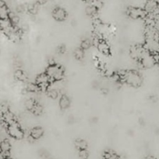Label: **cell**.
<instances>
[{"mask_svg": "<svg viewBox=\"0 0 159 159\" xmlns=\"http://www.w3.org/2000/svg\"><path fill=\"white\" fill-rule=\"evenodd\" d=\"M14 77L19 82H24L28 79V76L26 73L20 69H17L14 73Z\"/></svg>", "mask_w": 159, "mask_h": 159, "instance_id": "cell-12", "label": "cell"}, {"mask_svg": "<svg viewBox=\"0 0 159 159\" xmlns=\"http://www.w3.org/2000/svg\"><path fill=\"white\" fill-rule=\"evenodd\" d=\"M154 2H156V3H157V5H159V0H154Z\"/></svg>", "mask_w": 159, "mask_h": 159, "instance_id": "cell-29", "label": "cell"}, {"mask_svg": "<svg viewBox=\"0 0 159 159\" xmlns=\"http://www.w3.org/2000/svg\"><path fill=\"white\" fill-rule=\"evenodd\" d=\"M43 83H51L49 78L47 75L46 73L39 74L37 76V78H36V84H37V85H40V84Z\"/></svg>", "mask_w": 159, "mask_h": 159, "instance_id": "cell-13", "label": "cell"}, {"mask_svg": "<svg viewBox=\"0 0 159 159\" xmlns=\"http://www.w3.org/2000/svg\"><path fill=\"white\" fill-rule=\"evenodd\" d=\"M120 80L132 87H140L143 83V78L136 71H122L118 73Z\"/></svg>", "mask_w": 159, "mask_h": 159, "instance_id": "cell-1", "label": "cell"}, {"mask_svg": "<svg viewBox=\"0 0 159 159\" xmlns=\"http://www.w3.org/2000/svg\"><path fill=\"white\" fill-rule=\"evenodd\" d=\"M2 120L3 123L6 124V126L9 125V124H12L14 122H17V119H16V116L11 111L7 112V113H4L2 115Z\"/></svg>", "mask_w": 159, "mask_h": 159, "instance_id": "cell-8", "label": "cell"}, {"mask_svg": "<svg viewBox=\"0 0 159 159\" xmlns=\"http://www.w3.org/2000/svg\"><path fill=\"white\" fill-rule=\"evenodd\" d=\"M52 16L57 21H63V20H65L66 19L67 13L64 9L60 7H57L53 9Z\"/></svg>", "mask_w": 159, "mask_h": 159, "instance_id": "cell-5", "label": "cell"}, {"mask_svg": "<svg viewBox=\"0 0 159 159\" xmlns=\"http://www.w3.org/2000/svg\"><path fill=\"white\" fill-rule=\"evenodd\" d=\"M44 134V130L41 127H34L33 129H31V132H30V135H31L32 138H34L35 140H38L39 138H41Z\"/></svg>", "mask_w": 159, "mask_h": 159, "instance_id": "cell-11", "label": "cell"}, {"mask_svg": "<svg viewBox=\"0 0 159 159\" xmlns=\"http://www.w3.org/2000/svg\"><path fill=\"white\" fill-rule=\"evenodd\" d=\"M92 43L90 40L88 39H85V40H83L80 43V48H82L83 50H87L91 47Z\"/></svg>", "mask_w": 159, "mask_h": 159, "instance_id": "cell-23", "label": "cell"}, {"mask_svg": "<svg viewBox=\"0 0 159 159\" xmlns=\"http://www.w3.org/2000/svg\"><path fill=\"white\" fill-rule=\"evenodd\" d=\"M128 15L130 18L136 20L140 18H146L148 14L144 10V9L139 7H130L128 9Z\"/></svg>", "mask_w": 159, "mask_h": 159, "instance_id": "cell-4", "label": "cell"}, {"mask_svg": "<svg viewBox=\"0 0 159 159\" xmlns=\"http://www.w3.org/2000/svg\"><path fill=\"white\" fill-rule=\"evenodd\" d=\"M157 43H158V45H159V37H158V39H157Z\"/></svg>", "mask_w": 159, "mask_h": 159, "instance_id": "cell-30", "label": "cell"}, {"mask_svg": "<svg viewBox=\"0 0 159 159\" xmlns=\"http://www.w3.org/2000/svg\"><path fill=\"white\" fill-rule=\"evenodd\" d=\"M97 48H98V51H100V53H101L103 55H105V56L110 55V53H111L110 47H109L108 43L104 40L101 39L99 43H98V44L97 45Z\"/></svg>", "mask_w": 159, "mask_h": 159, "instance_id": "cell-6", "label": "cell"}, {"mask_svg": "<svg viewBox=\"0 0 159 159\" xmlns=\"http://www.w3.org/2000/svg\"><path fill=\"white\" fill-rule=\"evenodd\" d=\"M11 150V144L8 140L5 139L0 141V152H9Z\"/></svg>", "mask_w": 159, "mask_h": 159, "instance_id": "cell-14", "label": "cell"}, {"mask_svg": "<svg viewBox=\"0 0 159 159\" xmlns=\"http://www.w3.org/2000/svg\"><path fill=\"white\" fill-rule=\"evenodd\" d=\"M31 112H32L35 116H40L42 113V112H43V107H42V106L41 105V104L37 103H37L35 104V106L34 107V108L32 109Z\"/></svg>", "mask_w": 159, "mask_h": 159, "instance_id": "cell-20", "label": "cell"}, {"mask_svg": "<svg viewBox=\"0 0 159 159\" xmlns=\"http://www.w3.org/2000/svg\"><path fill=\"white\" fill-rule=\"evenodd\" d=\"M158 5L154 0H147L144 5V10L148 13H152L157 9Z\"/></svg>", "mask_w": 159, "mask_h": 159, "instance_id": "cell-9", "label": "cell"}, {"mask_svg": "<svg viewBox=\"0 0 159 159\" xmlns=\"http://www.w3.org/2000/svg\"><path fill=\"white\" fill-rule=\"evenodd\" d=\"M10 12L9 8L3 0H0V20L9 19V14Z\"/></svg>", "mask_w": 159, "mask_h": 159, "instance_id": "cell-7", "label": "cell"}, {"mask_svg": "<svg viewBox=\"0 0 159 159\" xmlns=\"http://www.w3.org/2000/svg\"><path fill=\"white\" fill-rule=\"evenodd\" d=\"M47 1H48V0H35L36 3H37V5H44L45 3L47 2Z\"/></svg>", "mask_w": 159, "mask_h": 159, "instance_id": "cell-27", "label": "cell"}, {"mask_svg": "<svg viewBox=\"0 0 159 159\" xmlns=\"http://www.w3.org/2000/svg\"><path fill=\"white\" fill-rule=\"evenodd\" d=\"M73 54H74L75 58L77 59V60H81V59L84 58V51L82 48H76V49H75Z\"/></svg>", "mask_w": 159, "mask_h": 159, "instance_id": "cell-19", "label": "cell"}, {"mask_svg": "<svg viewBox=\"0 0 159 159\" xmlns=\"http://www.w3.org/2000/svg\"><path fill=\"white\" fill-rule=\"evenodd\" d=\"M75 147L78 149L79 151L80 150H85L87 148V144L85 141L81 139L76 140L75 142Z\"/></svg>", "mask_w": 159, "mask_h": 159, "instance_id": "cell-16", "label": "cell"}, {"mask_svg": "<svg viewBox=\"0 0 159 159\" xmlns=\"http://www.w3.org/2000/svg\"><path fill=\"white\" fill-rule=\"evenodd\" d=\"M7 159H12V158H8Z\"/></svg>", "mask_w": 159, "mask_h": 159, "instance_id": "cell-31", "label": "cell"}, {"mask_svg": "<svg viewBox=\"0 0 159 159\" xmlns=\"http://www.w3.org/2000/svg\"><path fill=\"white\" fill-rule=\"evenodd\" d=\"M85 11L86 13L88 16H94L97 14V12H98V9L95 7H94L93 6H91V5H88V6L86 7Z\"/></svg>", "mask_w": 159, "mask_h": 159, "instance_id": "cell-17", "label": "cell"}, {"mask_svg": "<svg viewBox=\"0 0 159 159\" xmlns=\"http://www.w3.org/2000/svg\"><path fill=\"white\" fill-rule=\"evenodd\" d=\"M84 1H87V0H84Z\"/></svg>", "mask_w": 159, "mask_h": 159, "instance_id": "cell-33", "label": "cell"}, {"mask_svg": "<svg viewBox=\"0 0 159 159\" xmlns=\"http://www.w3.org/2000/svg\"><path fill=\"white\" fill-rule=\"evenodd\" d=\"M36 103H37V102H36L35 99H32V98H30V99H26V102H25V107H26V109L27 110L31 111Z\"/></svg>", "mask_w": 159, "mask_h": 159, "instance_id": "cell-18", "label": "cell"}, {"mask_svg": "<svg viewBox=\"0 0 159 159\" xmlns=\"http://www.w3.org/2000/svg\"><path fill=\"white\" fill-rule=\"evenodd\" d=\"M9 111V105L6 102H3L0 105V113H2V115H3L4 113H7V112Z\"/></svg>", "mask_w": 159, "mask_h": 159, "instance_id": "cell-24", "label": "cell"}, {"mask_svg": "<svg viewBox=\"0 0 159 159\" xmlns=\"http://www.w3.org/2000/svg\"><path fill=\"white\" fill-rule=\"evenodd\" d=\"M104 159H119V157L114 152H111V151H108L105 152L104 154Z\"/></svg>", "mask_w": 159, "mask_h": 159, "instance_id": "cell-22", "label": "cell"}, {"mask_svg": "<svg viewBox=\"0 0 159 159\" xmlns=\"http://www.w3.org/2000/svg\"><path fill=\"white\" fill-rule=\"evenodd\" d=\"M145 159H156V158H154V157H152V156H147Z\"/></svg>", "mask_w": 159, "mask_h": 159, "instance_id": "cell-28", "label": "cell"}, {"mask_svg": "<svg viewBox=\"0 0 159 159\" xmlns=\"http://www.w3.org/2000/svg\"><path fill=\"white\" fill-rule=\"evenodd\" d=\"M59 104L61 110H66L70 106V99H69V97L67 96L62 95L60 97V99H59Z\"/></svg>", "mask_w": 159, "mask_h": 159, "instance_id": "cell-10", "label": "cell"}, {"mask_svg": "<svg viewBox=\"0 0 159 159\" xmlns=\"http://www.w3.org/2000/svg\"><path fill=\"white\" fill-rule=\"evenodd\" d=\"M8 134L16 140H21L24 137V132L18 122H14L7 126Z\"/></svg>", "mask_w": 159, "mask_h": 159, "instance_id": "cell-3", "label": "cell"}, {"mask_svg": "<svg viewBox=\"0 0 159 159\" xmlns=\"http://www.w3.org/2000/svg\"><path fill=\"white\" fill-rule=\"evenodd\" d=\"M9 158V152H0V159H7Z\"/></svg>", "mask_w": 159, "mask_h": 159, "instance_id": "cell-26", "label": "cell"}, {"mask_svg": "<svg viewBox=\"0 0 159 159\" xmlns=\"http://www.w3.org/2000/svg\"><path fill=\"white\" fill-rule=\"evenodd\" d=\"M46 93H48V96L50 98H51V99H57L58 96H59V92H58V90L55 89L51 88V87H49V89H48Z\"/></svg>", "mask_w": 159, "mask_h": 159, "instance_id": "cell-21", "label": "cell"}, {"mask_svg": "<svg viewBox=\"0 0 159 159\" xmlns=\"http://www.w3.org/2000/svg\"><path fill=\"white\" fill-rule=\"evenodd\" d=\"M25 89L27 93H37V92L39 91L38 86H37V84L32 83V82H30V83H27L25 86Z\"/></svg>", "mask_w": 159, "mask_h": 159, "instance_id": "cell-15", "label": "cell"}, {"mask_svg": "<svg viewBox=\"0 0 159 159\" xmlns=\"http://www.w3.org/2000/svg\"><path fill=\"white\" fill-rule=\"evenodd\" d=\"M47 75L50 79V82H59L63 79L64 76V69L61 66L58 65H49L46 69Z\"/></svg>", "mask_w": 159, "mask_h": 159, "instance_id": "cell-2", "label": "cell"}, {"mask_svg": "<svg viewBox=\"0 0 159 159\" xmlns=\"http://www.w3.org/2000/svg\"><path fill=\"white\" fill-rule=\"evenodd\" d=\"M0 23H1V20H0Z\"/></svg>", "mask_w": 159, "mask_h": 159, "instance_id": "cell-32", "label": "cell"}, {"mask_svg": "<svg viewBox=\"0 0 159 159\" xmlns=\"http://www.w3.org/2000/svg\"><path fill=\"white\" fill-rule=\"evenodd\" d=\"M79 156L80 157L81 159H87V158H88L89 154H88V152L87 151V149H85V150L79 151Z\"/></svg>", "mask_w": 159, "mask_h": 159, "instance_id": "cell-25", "label": "cell"}]
</instances>
